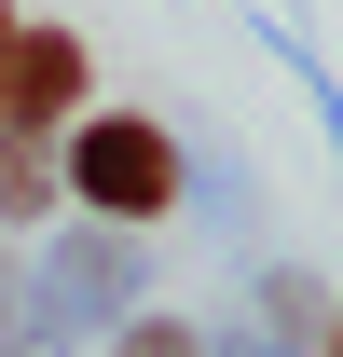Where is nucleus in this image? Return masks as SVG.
<instances>
[{
  "instance_id": "f257e3e1",
  "label": "nucleus",
  "mask_w": 343,
  "mask_h": 357,
  "mask_svg": "<svg viewBox=\"0 0 343 357\" xmlns=\"http://www.w3.org/2000/svg\"><path fill=\"white\" fill-rule=\"evenodd\" d=\"M69 192H83V220H110V234H137V220H165L178 192H192V165H178V137L151 124V110H96L69 151Z\"/></svg>"
},
{
  "instance_id": "f03ea898",
  "label": "nucleus",
  "mask_w": 343,
  "mask_h": 357,
  "mask_svg": "<svg viewBox=\"0 0 343 357\" xmlns=\"http://www.w3.org/2000/svg\"><path fill=\"white\" fill-rule=\"evenodd\" d=\"M69 110H83V42H69V28H14V42H0V124L42 137V124H69Z\"/></svg>"
},
{
  "instance_id": "7ed1b4c3",
  "label": "nucleus",
  "mask_w": 343,
  "mask_h": 357,
  "mask_svg": "<svg viewBox=\"0 0 343 357\" xmlns=\"http://www.w3.org/2000/svg\"><path fill=\"white\" fill-rule=\"evenodd\" d=\"M55 192H69V165H55L42 137L0 124V220H55Z\"/></svg>"
},
{
  "instance_id": "20e7f679",
  "label": "nucleus",
  "mask_w": 343,
  "mask_h": 357,
  "mask_svg": "<svg viewBox=\"0 0 343 357\" xmlns=\"http://www.w3.org/2000/svg\"><path fill=\"white\" fill-rule=\"evenodd\" d=\"M110 357H206V330H178V316H124Z\"/></svg>"
},
{
  "instance_id": "39448f33",
  "label": "nucleus",
  "mask_w": 343,
  "mask_h": 357,
  "mask_svg": "<svg viewBox=\"0 0 343 357\" xmlns=\"http://www.w3.org/2000/svg\"><path fill=\"white\" fill-rule=\"evenodd\" d=\"M206 357H289V344H275V330H261V316H247V330H220Z\"/></svg>"
},
{
  "instance_id": "423d86ee",
  "label": "nucleus",
  "mask_w": 343,
  "mask_h": 357,
  "mask_svg": "<svg viewBox=\"0 0 343 357\" xmlns=\"http://www.w3.org/2000/svg\"><path fill=\"white\" fill-rule=\"evenodd\" d=\"M316 357H343V316H330V330H316Z\"/></svg>"
}]
</instances>
